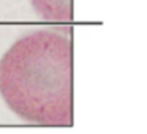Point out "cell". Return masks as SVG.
Listing matches in <instances>:
<instances>
[{
  "instance_id": "cell-1",
  "label": "cell",
  "mask_w": 147,
  "mask_h": 134,
  "mask_svg": "<svg viewBox=\"0 0 147 134\" xmlns=\"http://www.w3.org/2000/svg\"><path fill=\"white\" fill-rule=\"evenodd\" d=\"M0 93L20 118L50 126L73 125L70 41L39 30L16 42L0 61Z\"/></svg>"
},
{
  "instance_id": "cell-2",
  "label": "cell",
  "mask_w": 147,
  "mask_h": 134,
  "mask_svg": "<svg viewBox=\"0 0 147 134\" xmlns=\"http://www.w3.org/2000/svg\"><path fill=\"white\" fill-rule=\"evenodd\" d=\"M36 12L52 23H69L73 20V0H30Z\"/></svg>"
}]
</instances>
